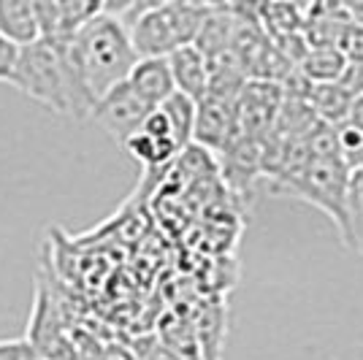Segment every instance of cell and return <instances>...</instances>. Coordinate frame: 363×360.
<instances>
[{
  "mask_svg": "<svg viewBox=\"0 0 363 360\" xmlns=\"http://www.w3.org/2000/svg\"><path fill=\"white\" fill-rule=\"evenodd\" d=\"M11 87L30 98L33 103L76 122L92 120L98 106V98L92 95L68 52V41L60 38H38L22 46Z\"/></svg>",
  "mask_w": 363,
  "mask_h": 360,
  "instance_id": "cell-1",
  "label": "cell"
},
{
  "mask_svg": "<svg viewBox=\"0 0 363 360\" xmlns=\"http://www.w3.org/2000/svg\"><path fill=\"white\" fill-rule=\"evenodd\" d=\"M68 52L98 101L111 87L125 81L138 62L130 28L117 16L106 14H98L90 22H84L68 38Z\"/></svg>",
  "mask_w": 363,
  "mask_h": 360,
  "instance_id": "cell-2",
  "label": "cell"
},
{
  "mask_svg": "<svg viewBox=\"0 0 363 360\" xmlns=\"http://www.w3.org/2000/svg\"><path fill=\"white\" fill-rule=\"evenodd\" d=\"M350 168L345 154H325L315 157L303 165L301 171L290 174L285 179L274 181L272 196H285L303 201L309 206L320 209L331 220L342 241L350 239V217H347V190H350Z\"/></svg>",
  "mask_w": 363,
  "mask_h": 360,
  "instance_id": "cell-3",
  "label": "cell"
},
{
  "mask_svg": "<svg viewBox=\"0 0 363 360\" xmlns=\"http://www.w3.org/2000/svg\"><path fill=\"white\" fill-rule=\"evenodd\" d=\"M201 22L203 11H198L187 0H179L174 6L138 16L130 25V38L138 57H168L182 46L196 44Z\"/></svg>",
  "mask_w": 363,
  "mask_h": 360,
  "instance_id": "cell-4",
  "label": "cell"
},
{
  "mask_svg": "<svg viewBox=\"0 0 363 360\" xmlns=\"http://www.w3.org/2000/svg\"><path fill=\"white\" fill-rule=\"evenodd\" d=\"M152 111H155V106L147 103L133 90V84L125 79V81H120L117 87H111L98 101L95 111H92V120L98 122L117 144L125 147V141L144 128V122H147V117H150Z\"/></svg>",
  "mask_w": 363,
  "mask_h": 360,
  "instance_id": "cell-5",
  "label": "cell"
},
{
  "mask_svg": "<svg viewBox=\"0 0 363 360\" xmlns=\"http://www.w3.org/2000/svg\"><path fill=\"white\" fill-rule=\"evenodd\" d=\"M285 101V87L266 79H247L236 101V135L266 138Z\"/></svg>",
  "mask_w": 363,
  "mask_h": 360,
  "instance_id": "cell-6",
  "label": "cell"
},
{
  "mask_svg": "<svg viewBox=\"0 0 363 360\" xmlns=\"http://www.w3.org/2000/svg\"><path fill=\"white\" fill-rule=\"evenodd\" d=\"M236 101L239 98H228L217 92H206L198 101L196 114V133L193 144L203 150L223 152L236 138Z\"/></svg>",
  "mask_w": 363,
  "mask_h": 360,
  "instance_id": "cell-7",
  "label": "cell"
},
{
  "mask_svg": "<svg viewBox=\"0 0 363 360\" xmlns=\"http://www.w3.org/2000/svg\"><path fill=\"white\" fill-rule=\"evenodd\" d=\"M223 154V174L233 193L250 196L257 176H263V138L236 135Z\"/></svg>",
  "mask_w": 363,
  "mask_h": 360,
  "instance_id": "cell-8",
  "label": "cell"
},
{
  "mask_svg": "<svg viewBox=\"0 0 363 360\" xmlns=\"http://www.w3.org/2000/svg\"><path fill=\"white\" fill-rule=\"evenodd\" d=\"M168 65H171L174 84H177L179 92L190 95L193 101H201V98L209 92L212 65H209V57H206L196 44L182 46L174 55H168Z\"/></svg>",
  "mask_w": 363,
  "mask_h": 360,
  "instance_id": "cell-9",
  "label": "cell"
},
{
  "mask_svg": "<svg viewBox=\"0 0 363 360\" xmlns=\"http://www.w3.org/2000/svg\"><path fill=\"white\" fill-rule=\"evenodd\" d=\"M128 81H130L133 90H136L147 103L155 106V108L177 92L168 57H138V62L133 65L130 76H128Z\"/></svg>",
  "mask_w": 363,
  "mask_h": 360,
  "instance_id": "cell-10",
  "label": "cell"
},
{
  "mask_svg": "<svg viewBox=\"0 0 363 360\" xmlns=\"http://www.w3.org/2000/svg\"><path fill=\"white\" fill-rule=\"evenodd\" d=\"M0 33L19 46L44 38L35 0H0Z\"/></svg>",
  "mask_w": 363,
  "mask_h": 360,
  "instance_id": "cell-11",
  "label": "cell"
},
{
  "mask_svg": "<svg viewBox=\"0 0 363 360\" xmlns=\"http://www.w3.org/2000/svg\"><path fill=\"white\" fill-rule=\"evenodd\" d=\"M303 98L312 106V111L318 114V120L336 125V128L347 125L352 103H355V98L339 81H312Z\"/></svg>",
  "mask_w": 363,
  "mask_h": 360,
  "instance_id": "cell-12",
  "label": "cell"
},
{
  "mask_svg": "<svg viewBox=\"0 0 363 360\" xmlns=\"http://www.w3.org/2000/svg\"><path fill=\"white\" fill-rule=\"evenodd\" d=\"M128 154L136 160L138 165H144L147 171H160L177 160V154H182L179 144L174 138H160L152 135L147 130H138L125 141Z\"/></svg>",
  "mask_w": 363,
  "mask_h": 360,
  "instance_id": "cell-13",
  "label": "cell"
},
{
  "mask_svg": "<svg viewBox=\"0 0 363 360\" xmlns=\"http://www.w3.org/2000/svg\"><path fill=\"white\" fill-rule=\"evenodd\" d=\"M233 33H236V14L230 9H225V11H209V14H203L201 30L196 35V46L212 60V57L230 49Z\"/></svg>",
  "mask_w": 363,
  "mask_h": 360,
  "instance_id": "cell-14",
  "label": "cell"
},
{
  "mask_svg": "<svg viewBox=\"0 0 363 360\" xmlns=\"http://www.w3.org/2000/svg\"><path fill=\"white\" fill-rule=\"evenodd\" d=\"M347 57L339 46H312L301 60V71L309 81H339V76L347 68Z\"/></svg>",
  "mask_w": 363,
  "mask_h": 360,
  "instance_id": "cell-15",
  "label": "cell"
},
{
  "mask_svg": "<svg viewBox=\"0 0 363 360\" xmlns=\"http://www.w3.org/2000/svg\"><path fill=\"white\" fill-rule=\"evenodd\" d=\"M260 25L269 33L272 41H282V38H290V35H298L306 30V11L293 6V3H285V0H272Z\"/></svg>",
  "mask_w": 363,
  "mask_h": 360,
  "instance_id": "cell-16",
  "label": "cell"
},
{
  "mask_svg": "<svg viewBox=\"0 0 363 360\" xmlns=\"http://www.w3.org/2000/svg\"><path fill=\"white\" fill-rule=\"evenodd\" d=\"M160 108L168 114L171 128H174V138L179 144V150L184 152L193 144V133H196V114H198V101H193L184 92H174L168 101L160 103Z\"/></svg>",
  "mask_w": 363,
  "mask_h": 360,
  "instance_id": "cell-17",
  "label": "cell"
},
{
  "mask_svg": "<svg viewBox=\"0 0 363 360\" xmlns=\"http://www.w3.org/2000/svg\"><path fill=\"white\" fill-rule=\"evenodd\" d=\"M347 217H350L347 247L363 257V168H352V176H350Z\"/></svg>",
  "mask_w": 363,
  "mask_h": 360,
  "instance_id": "cell-18",
  "label": "cell"
},
{
  "mask_svg": "<svg viewBox=\"0 0 363 360\" xmlns=\"http://www.w3.org/2000/svg\"><path fill=\"white\" fill-rule=\"evenodd\" d=\"M223 339H225V312H223V306H212L203 315V325L198 328V342H201L203 358L220 360Z\"/></svg>",
  "mask_w": 363,
  "mask_h": 360,
  "instance_id": "cell-19",
  "label": "cell"
},
{
  "mask_svg": "<svg viewBox=\"0 0 363 360\" xmlns=\"http://www.w3.org/2000/svg\"><path fill=\"white\" fill-rule=\"evenodd\" d=\"M136 360H184L174 347L163 342V336H138L130 342Z\"/></svg>",
  "mask_w": 363,
  "mask_h": 360,
  "instance_id": "cell-20",
  "label": "cell"
},
{
  "mask_svg": "<svg viewBox=\"0 0 363 360\" xmlns=\"http://www.w3.org/2000/svg\"><path fill=\"white\" fill-rule=\"evenodd\" d=\"M336 46L345 52V57L350 62H361L363 60V22L358 19H350L345 25V30L339 35Z\"/></svg>",
  "mask_w": 363,
  "mask_h": 360,
  "instance_id": "cell-21",
  "label": "cell"
},
{
  "mask_svg": "<svg viewBox=\"0 0 363 360\" xmlns=\"http://www.w3.org/2000/svg\"><path fill=\"white\" fill-rule=\"evenodd\" d=\"M19 55H22V46L0 33V84H14Z\"/></svg>",
  "mask_w": 363,
  "mask_h": 360,
  "instance_id": "cell-22",
  "label": "cell"
},
{
  "mask_svg": "<svg viewBox=\"0 0 363 360\" xmlns=\"http://www.w3.org/2000/svg\"><path fill=\"white\" fill-rule=\"evenodd\" d=\"M0 360H41V355L28 336H16L0 339Z\"/></svg>",
  "mask_w": 363,
  "mask_h": 360,
  "instance_id": "cell-23",
  "label": "cell"
},
{
  "mask_svg": "<svg viewBox=\"0 0 363 360\" xmlns=\"http://www.w3.org/2000/svg\"><path fill=\"white\" fill-rule=\"evenodd\" d=\"M272 0H230V11L239 19H250V22H260Z\"/></svg>",
  "mask_w": 363,
  "mask_h": 360,
  "instance_id": "cell-24",
  "label": "cell"
},
{
  "mask_svg": "<svg viewBox=\"0 0 363 360\" xmlns=\"http://www.w3.org/2000/svg\"><path fill=\"white\" fill-rule=\"evenodd\" d=\"M339 84H342L352 98L363 95V60L361 62H347L345 74L339 76Z\"/></svg>",
  "mask_w": 363,
  "mask_h": 360,
  "instance_id": "cell-25",
  "label": "cell"
},
{
  "mask_svg": "<svg viewBox=\"0 0 363 360\" xmlns=\"http://www.w3.org/2000/svg\"><path fill=\"white\" fill-rule=\"evenodd\" d=\"M174 3H179V0H133L130 11H128V16H125L122 22L130 28L138 16L150 14V11H157V9H166V6H174Z\"/></svg>",
  "mask_w": 363,
  "mask_h": 360,
  "instance_id": "cell-26",
  "label": "cell"
},
{
  "mask_svg": "<svg viewBox=\"0 0 363 360\" xmlns=\"http://www.w3.org/2000/svg\"><path fill=\"white\" fill-rule=\"evenodd\" d=\"M98 360H136V355H133V349H130L128 344H117V342H111V344L101 347Z\"/></svg>",
  "mask_w": 363,
  "mask_h": 360,
  "instance_id": "cell-27",
  "label": "cell"
},
{
  "mask_svg": "<svg viewBox=\"0 0 363 360\" xmlns=\"http://www.w3.org/2000/svg\"><path fill=\"white\" fill-rule=\"evenodd\" d=\"M98 3H101V14L117 16V19H125L133 6V0H98Z\"/></svg>",
  "mask_w": 363,
  "mask_h": 360,
  "instance_id": "cell-28",
  "label": "cell"
},
{
  "mask_svg": "<svg viewBox=\"0 0 363 360\" xmlns=\"http://www.w3.org/2000/svg\"><path fill=\"white\" fill-rule=\"evenodd\" d=\"M190 6H196L198 11L209 14V11H225L230 9V0H187Z\"/></svg>",
  "mask_w": 363,
  "mask_h": 360,
  "instance_id": "cell-29",
  "label": "cell"
},
{
  "mask_svg": "<svg viewBox=\"0 0 363 360\" xmlns=\"http://www.w3.org/2000/svg\"><path fill=\"white\" fill-rule=\"evenodd\" d=\"M347 125H352V128L363 130V95H358V98H355V103H352V111H350Z\"/></svg>",
  "mask_w": 363,
  "mask_h": 360,
  "instance_id": "cell-30",
  "label": "cell"
},
{
  "mask_svg": "<svg viewBox=\"0 0 363 360\" xmlns=\"http://www.w3.org/2000/svg\"><path fill=\"white\" fill-rule=\"evenodd\" d=\"M347 163H350V168H363V144L352 152V154H347Z\"/></svg>",
  "mask_w": 363,
  "mask_h": 360,
  "instance_id": "cell-31",
  "label": "cell"
},
{
  "mask_svg": "<svg viewBox=\"0 0 363 360\" xmlns=\"http://www.w3.org/2000/svg\"><path fill=\"white\" fill-rule=\"evenodd\" d=\"M285 3H293V6H298V9H303V11H309V6H312L315 0H285Z\"/></svg>",
  "mask_w": 363,
  "mask_h": 360,
  "instance_id": "cell-32",
  "label": "cell"
}]
</instances>
